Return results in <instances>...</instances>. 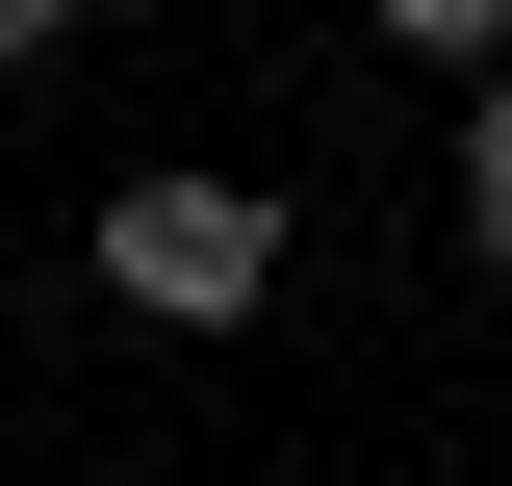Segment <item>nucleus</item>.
Here are the masks:
<instances>
[{
    "instance_id": "nucleus-1",
    "label": "nucleus",
    "mask_w": 512,
    "mask_h": 486,
    "mask_svg": "<svg viewBox=\"0 0 512 486\" xmlns=\"http://www.w3.org/2000/svg\"><path fill=\"white\" fill-rule=\"evenodd\" d=\"M256 282H282V205H256V180H103V307L231 333Z\"/></svg>"
},
{
    "instance_id": "nucleus-2",
    "label": "nucleus",
    "mask_w": 512,
    "mask_h": 486,
    "mask_svg": "<svg viewBox=\"0 0 512 486\" xmlns=\"http://www.w3.org/2000/svg\"><path fill=\"white\" fill-rule=\"evenodd\" d=\"M461 231L512 256V77H487V103H461Z\"/></svg>"
}]
</instances>
